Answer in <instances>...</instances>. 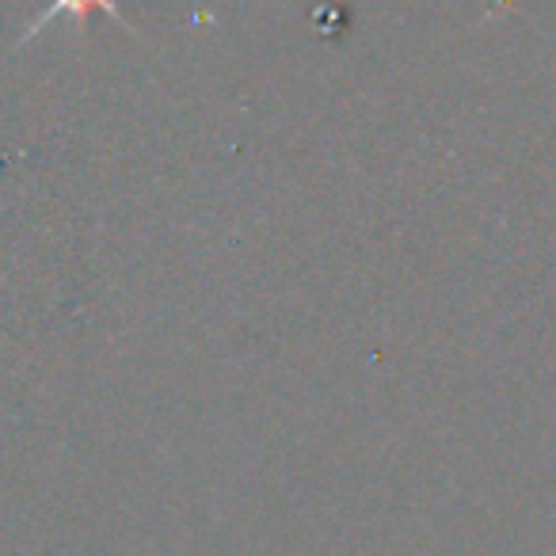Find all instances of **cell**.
I'll use <instances>...</instances> for the list:
<instances>
[{"mask_svg":"<svg viewBox=\"0 0 556 556\" xmlns=\"http://www.w3.org/2000/svg\"><path fill=\"white\" fill-rule=\"evenodd\" d=\"M96 9H100V12H108V16L115 20L118 27H126V31H134V27H130V20H126V16H123V9H118V0H50V9L42 12V16L35 20L31 27H27V31H24V39H20V42L35 39V35H39L47 24H54L58 16H73V20H80V16H88V12H96Z\"/></svg>","mask_w":556,"mask_h":556,"instance_id":"cell-1","label":"cell"}]
</instances>
